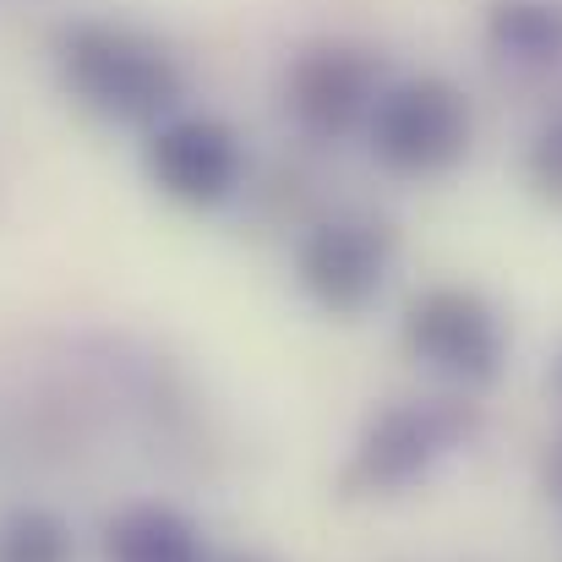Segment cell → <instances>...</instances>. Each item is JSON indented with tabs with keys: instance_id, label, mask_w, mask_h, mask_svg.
I'll list each match as a JSON object with an SVG mask.
<instances>
[{
	"instance_id": "14",
	"label": "cell",
	"mask_w": 562,
	"mask_h": 562,
	"mask_svg": "<svg viewBox=\"0 0 562 562\" xmlns=\"http://www.w3.org/2000/svg\"><path fill=\"white\" fill-rule=\"evenodd\" d=\"M218 562H268V558H218Z\"/></svg>"
},
{
	"instance_id": "12",
	"label": "cell",
	"mask_w": 562,
	"mask_h": 562,
	"mask_svg": "<svg viewBox=\"0 0 562 562\" xmlns=\"http://www.w3.org/2000/svg\"><path fill=\"white\" fill-rule=\"evenodd\" d=\"M541 475H547V492L562 503V437L552 442V453H547V470H541Z\"/></svg>"
},
{
	"instance_id": "9",
	"label": "cell",
	"mask_w": 562,
	"mask_h": 562,
	"mask_svg": "<svg viewBox=\"0 0 562 562\" xmlns=\"http://www.w3.org/2000/svg\"><path fill=\"white\" fill-rule=\"evenodd\" d=\"M481 38L497 60L547 71L562 60V5L558 0H486Z\"/></svg>"
},
{
	"instance_id": "11",
	"label": "cell",
	"mask_w": 562,
	"mask_h": 562,
	"mask_svg": "<svg viewBox=\"0 0 562 562\" xmlns=\"http://www.w3.org/2000/svg\"><path fill=\"white\" fill-rule=\"evenodd\" d=\"M525 181H530V191H536L547 207L562 213V110L536 132V143H530V154H525Z\"/></svg>"
},
{
	"instance_id": "10",
	"label": "cell",
	"mask_w": 562,
	"mask_h": 562,
	"mask_svg": "<svg viewBox=\"0 0 562 562\" xmlns=\"http://www.w3.org/2000/svg\"><path fill=\"white\" fill-rule=\"evenodd\" d=\"M0 562H77L71 525L55 508H11L0 519Z\"/></svg>"
},
{
	"instance_id": "6",
	"label": "cell",
	"mask_w": 562,
	"mask_h": 562,
	"mask_svg": "<svg viewBox=\"0 0 562 562\" xmlns=\"http://www.w3.org/2000/svg\"><path fill=\"white\" fill-rule=\"evenodd\" d=\"M382 88H387V60L350 38L306 44L284 66V110L295 115L306 137H323V143L367 126Z\"/></svg>"
},
{
	"instance_id": "5",
	"label": "cell",
	"mask_w": 562,
	"mask_h": 562,
	"mask_svg": "<svg viewBox=\"0 0 562 562\" xmlns=\"http://www.w3.org/2000/svg\"><path fill=\"white\" fill-rule=\"evenodd\" d=\"M398 257V229L387 213L367 207H345L317 218L301 246H295V279L306 290L312 306H323L328 317H361L382 295L387 268Z\"/></svg>"
},
{
	"instance_id": "3",
	"label": "cell",
	"mask_w": 562,
	"mask_h": 562,
	"mask_svg": "<svg viewBox=\"0 0 562 562\" xmlns=\"http://www.w3.org/2000/svg\"><path fill=\"white\" fill-rule=\"evenodd\" d=\"M470 137H475V110L464 88L437 71L387 82L367 121L376 165L393 176H442L470 154Z\"/></svg>"
},
{
	"instance_id": "2",
	"label": "cell",
	"mask_w": 562,
	"mask_h": 562,
	"mask_svg": "<svg viewBox=\"0 0 562 562\" xmlns=\"http://www.w3.org/2000/svg\"><path fill=\"white\" fill-rule=\"evenodd\" d=\"M481 437V404L475 398H393L367 415L345 470L339 492L345 497H398L442 453H459Z\"/></svg>"
},
{
	"instance_id": "8",
	"label": "cell",
	"mask_w": 562,
	"mask_h": 562,
	"mask_svg": "<svg viewBox=\"0 0 562 562\" xmlns=\"http://www.w3.org/2000/svg\"><path fill=\"white\" fill-rule=\"evenodd\" d=\"M104 562H213L202 530L170 503H132L104 525Z\"/></svg>"
},
{
	"instance_id": "4",
	"label": "cell",
	"mask_w": 562,
	"mask_h": 562,
	"mask_svg": "<svg viewBox=\"0 0 562 562\" xmlns=\"http://www.w3.org/2000/svg\"><path fill=\"white\" fill-rule=\"evenodd\" d=\"M398 339L409 350V361H420L426 372H437L442 382L475 393L492 387L503 376L508 361V328L503 312L470 290V284H431L404 306Z\"/></svg>"
},
{
	"instance_id": "13",
	"label": "cell",
	"mask_w": 562,
	"mask_h": 562,
	"mask_svg": "<svg viewBox=\"0 0 562 562\" xmlns=\"http://www.w3.org/2000/svg\"><path fill=\"white\" fill-rule=\"evenodd\" d=\"M552 387L562 393V350H558V361H552Z\"/></svg>"
},
{
	"instance_id": "7",
	"label": "cell",
	"mask_w": 562,
	"mask_h": 562,
	"mask_svg": "<svg viewBox=\"0 0 562 562\" xmlns=\"http://www.w3.org/2000/svg\"><path fill=\"white\" fill-rule=\"evenodd\" d=\"M148 181L181 207H224L246 187V143L218 115H170L143 143Z\"/></svg>"
},
{
	"instance_id": "1",
	"label": "cell",
	"mask_w": 562,
	"mask_h": 562,
	"mask_svg": "<svg viewBox=\"0 0 562 562\" xmlns=\"http://www.w3.org/2000/svg\"><path fill=\"white\" fill-rule=\"evenodd\" d=\"M60 88L110 126H159L181 115L187 66L143 27L110 16H77L55 33Z\"/></svg>"
}]
</instances>
